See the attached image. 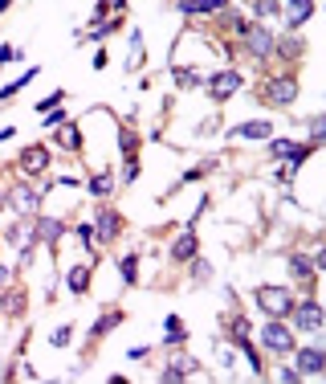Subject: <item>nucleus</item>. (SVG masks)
I'll use <instances>...</instances> for the list:
<instances>
[{"label":"nucleus","mask_w":326,"mask_h":384,"mask_svg":"<svg viewBox=\"0 0 326 384\" xmlns=\"http://www.w3.org/2000/svg\"><path fill=\"white\" fill-rule=\"evenodd\" d=\"M323 135H326V119L314 115V119H310V143H323Z\"/></svg>","instance_id":"7c9ffc66"},{"label":"nucleus","mask_w":326,"mask_h":384,"mask_svg":"<svg viewBox=\"0 0 326 384\" xmlns=\"http://www.w3.org/2000/svg\"><path fill=\"white\" fill-rule=\"evenodd\" d=\"M294 368H298V376H323L326 352L323 348H302V352L294 355Z\"/></svg>","instance_id":"1a4fd4ad"},{"label":"nucleus","mask_w":326,"mask_h":384,"mask_svg":"<svg viewBox=\"0 0 326 384\" xmlns=\"http://www.w3.org/2000/svg\"><path fill=\"white\" fill-rule=\"evenodd\" d=\"M233 135H241V139H269V135H273V123H269V119H249V123L233 127Z\"/></svg>","instance_id":"2eb2a0df"},{"label":"nucleus","mask_w":326,"mask_h":384,"mask_svg":"<svg viewBox=\"0 0 326 384\" xmlns=\"http://www.w3.org/2000/svg\"><path fill=\"white\" fill-rule=\"evenodd\" d=\"M90 192H94V196H111V176H106V172L90 176Z\"/></svg>","instance_id":"bb28decb"},{"label":"nucleus","mask_w":326,"mask_h":384,"mask_svg":"<svg viewBox=\"0 0 326 384\" xmlns=\"http://www.w3.org/2000/svg\"><path fill=\"white\" fill-rule=\"evenodd\" d=\"M310 17H314V0H286V25H290V33L302 29Z\"/></svg>","instance_id":"9b49d317"},{"label":"nucleus","mask_w":326,"mask_h":384,"mask_svg":"<svg viewBox=\"0 0 326 384\" xmlns=\"http://www.w3.org/2000/svg\"><path fill=\"white\" fill-rule=\"evenodd\" d=\"M21 172H25V176H41V172H45V168H49V147H45V143H29V147H25V152H21Z\"/></svg>","instance_id":"6e6552de"},{"label":"nucleus","mask_w":326,"mask_h":384,"mask_svg":"<svg viewBox=\"0 0 326 384\" xmlns=\"http://www.w3.org/2000/svg\"><path fill=\"white\" fill-rule=\"evenodd\" d=\"M8 4H13V0H0V13H8Z\"/></svg>","instance_id":"c03bdc74"},{"label":"nucleus","mask_w":326,"mask_h":384,"mask_svg":"<svg viewBox=\"0 0 326 384\" xmlns=\"http://www.w3.org/2000/svg\"><path fill=\"white\" fill-rule=\"evenodd\" d=\"M196 250H200V241H196V229H188L184 237H176L172 257H176V262H192V257H196Z\"/></svg>","instance_id":"dca6fc26"},{"label":"nucleus","mask_w":326,"mask_h":384,"mask_svg":"<svg viewBox=\"0 0 326 384\" xmlns=\"http://www.w3.org/2000/svg\"><path fill=\"white\" fill-rule=\"evenodd\" d=\"M119 323H122V311H106L102 319H94V327H90V335H94V339H98V335H111V331H115Z\"/></svg>","instance_id":"412c9836"},{"label":"nucleus","mask_w":326,"mask_h":384,"mask_svg":"<svg viewBox=\"0 0 326 384\" xmlns=\"http://www.w3.org/2000/svg\"><path fill=\"white\" fill-rule=\"evenodd\" d=\"M54 139H58V147H65V152H78V147H82V135H78V123H74V119H65Z\"/></svg>","instance_id":"a211bd4d"},{"label":"nucleus","mask_w":326,"mask_h":384,"mask_svg":"<svg viewBox=\"0 0 326 384\" xmlns=\"http://www.w3.org/2000/svg\"><path fill=\"white\" fill-rule=\"evenodd\" d=\"M237 90H241V74L237 70H220V74L208 78V95H212V102H229Z\"/></svg>","instance_id":"0eeeda50"},{"label":"nucleus","mask_w":326,"mask_h":384,"mask_svg":"<svg viewBox=\"0 0 326 384\" xmlns=\"http://www.w3.org/2000/svg\"><path fill=\"white\" fill-rule=\"evenodd\" d=\"M78 237H82L86 250H94V225H78Z\"/></svg>","instance_id":"58836bf2"},{"label":"nucleus","mask_w":326,"mask_h":384,"mask_svg":"<svg viewBox=\"0 0 326 384\" xmlns=\"http://www.w3.org/2000/svg\"><path fill=\"white\" fill-rule=\"evenodd\" d=\"M119 147L135 156V135H131V127H122V131H119Z\"/></svg>","instance_id":"f704fd0d"},{"label":"nucleus","mask_w":326,"mask_h":384,"mask_svg":"<svg viewBox=\"0 0 326 384\" xmlns=\"http://www.w3.org/2000/svg\"><path fill=\"white\" fill-rule=\"evenodd\" d=\"M176 82H179V86H196V82H200V74H192V70H176Z\"/></svg>","instance_id":"c9c22d12"},{"label":"nucleus","mask_w":326,"mask_h":384,"mask_svg":"<svg viewBox=\"0 0 326 384\" xmlns=\"http://www.w3.org/2000/svg\"><path fill=\"white\" fill-rule=\"evenodd\" d=\"M225 25H229V29L237 33V37H245V29H249V21H245V17H241V13H233V8H229V13H225Z\"/></svg>","instance_id":"cd10ccee"},{"label":"nucleus","mask_w":326,"mask_h":384,"mask_svg":"<svg viewBox=\"0 0 326 384\" xmlns=\"http://www.w3.org/2000/svg\"><path fill=\"white\" fill-rule=\"evenodd\" d=\"M0 287H13V266H0Z\"/></svg>","instance_id":"a19ab883"},{"label":"nucleus","mask_w":326,"mask_h":384,"mask_svg":"<svg viewBox=\"0 0 326 384\" xmlns=\"http://www.w3.org/2000/svg\"><path fill=\"white\" fill-rule=\"evenodd\" d=\"M61 102H65V95H61V90H54L49 98H41V102H37V111L45 115V111H54V106H61Z\"/></svg>","instance_id":"2f4dec72"},{"label":"nucleus","mask_w":326,"mask_h":384,"mask_svg":"<svg viewBox=\"0 0 326 384\" xmlns=\"http://www.w3.org/2000/svg\"><path fill=\"white\" fill-rule=\"evenodd\" d=\"M261 95H266L273 106H294V102H298V78H294V74H277V78H266Z\"/></svg>","instance_id":"f03ea898"},{"label":"nucleus","mask_w":326,"mask_h":384,"mask_svg":"<svg viewBox=\"0 0 326 384\" xmlns=\"http://www.w3.org/2000/svg\"><path fill=\"white\" fill-rule=\"evenodd\" d=\"M65 119H70V115H65L61 106H54V111H45V127H61Z\"/></svg>","instance_id":"473e14b6"},{"label":"nucleus","mask_w":326,"mask_h":384,"mask_svg":"<svg viewBox=\"0 0 326 384\" xmlns=\"http://www.w3.org/2000/svg\"><path fill=\"white\" fill-rule=\"evenodd\" d=\"M277 381H282V384L298 381V368H277Z\"/></svg>","instance_id":"ea45409f"},{"label":"nucleus","mask_w":326,"mask_h":384,"mask_svg":"<svg viewBox=\"0 0 326 384\" xmlns=\"http://www.w3.org/2000/svg\"><path fill=\"white\" fill-rule=\"evenodd\" d=\"M13 58H17V49H8V45H0V65H4V62H13Z\"/></svg>","instance_id":"79ce46f5"},{"label":"nucleus","mask_w":326,"mask_h":384,"mask_svg":"<svg viewBox=\"0 0 326 384\" xmlns=\"http://www.w3.org/2000/svg\"><path fill=\"white\" fill-rule=\"evenodd\" d=\"M70 339H74V331H70V327H58V331L49 335V344H54V348H65Z\"/></svg>","instance_id":"72a5a7b5"},{"label":"nucleus","mask_w":326,"mask_h":384,"mask_svg":"<svg viewBox=\"0 0 326 384\" xmlns=\"http://www.w3.org/2000/svg\"><path fill=\"white\" fill-rule=\"evenodd\" d=\"M65 287L74 290V294H86L90 290V266H70V270H65Z\"/></svg>","instance_id":"aec40b11"},{"label":"nucleus","mask_w":326,"mask_h":384,"mask_svg":"<svg viewBox=\"0 0 326 384\" xmlns=\"http://www.w3.org/2000/svg\"><path fill=\"white\" fill-rule=\"evenodd\" d=\"M25 303H29V298H25V290H21V287H4V290H0V315H8V319H13V315H21V311H25Z\"/></svg>","instance_id":"ddd939ff"},{"label":"nucleus","mask_w":326,"mask_h":384,"mask_svg":"<svg viewBox=\"0 0 326 384\" xmlns=\"http://www.w3.org/2000/svg\"><path fill=\"white\" fill-rule=\"evenodd\" d=\"M37 74H41V70H37V65H29V70H25V74H21L17 82H8V86L0 90V102H4V98H13V95H17V90H21V86H29V82H33V78H37Z\"/></svg>","instance_id":"5701e85b"},{"label":"nucleus","mask_w":326,"mask_h":384,"mask_svg":"<svg viewBox=\"0 0 326 384\" xmlns=\"http://www.w3.org/2000/svg\"><path fill=\"white\" fill-rule=\"evenodd\" d=\"M94 229H98V241H115V237H119V229H122V217L115 213V209H98Z\"/></svg>","instance_id":"f8f14e48"},{"label":"nucleus","mask_w":326,"mask_h":384,"mask_svg":"<svg viewBox=\"0 0 326 384\" xmlns=\"http://www.w3.org/2000/svg\"><path fill=\"white\" fill-rule=\"evenodd\" d=\"M163 327H168V331H163V344H179V339L188 335V331H184V319H179V315H168V319H163Z\"/></svg>","instance_id":"4be33fe9"},{"label":"nucleus","mask_w":326,"mask_h":384,"mask_svg":"<svg viewBox=\"0 0 326 384\" xmlns=\"http://www.w3.org/2000/svg\"><path fill=\"white\" fill-rule=\"evenodd\" d=\"M269 152H273L277 160H286V156L294 152V139H269Z\"/></svg>","instance_id":"c85d7f7f"},{"label":"nucleus","mask_w":326,"mask_h":384,"mask_svg":"<svg viewBox=\"0 0 326 384\" xmlns=\"http://www.w3.org/2000/svg\"><path fill=\"white\" fill-rule=\"evenodd\" d=\"M253 298H257V307L266 311L269 319H286V315L294 311V294L286 287H257Z\"/></svg>","instance_id":"f257e3e1"},{"label":"nucleus","mask_w":326,"mask_h":384,"mask_svg":"<svg viewBox=\"0 0 326 384\" xmlns=\"http://www.w3.org/2000/svg\"><path fill=\"white\" fill-rule=\"evenodd\" d=\"M249 8H253V17H257V21H269V17L282 8V0H249Z\"/></svg>","instance_id":"b1692460"},{"label":"nucleus","mask_w":326,"mask_h":384,"mask_svg":"<svg viewBox=\"0 0 326 384\" xmlns=\"http://www.w3.org/2000/svg\"><path fill=\"white\" fill-rule=\"evenodd\" d=\"M61 233H65V225H61L58 217H37V221H33V237L45 241V246H58Z\"/></svg>","instance_id":"9d476101"},{"label":"nucleus","mask_w":326,"mask_h":384,"mask_svg":"<svg viewBox=\"0 0 326 384\" xmlns=\"http://www.w3.org/2000/svg\"><path fill=\"white\" fill-rule=\"evenodd\" d=\"M241 41H245V49H249V58H257V62H261V58H269V54H273V45H277V33H273L266 21H261V25H249Z\"/></svg>","instance_id":"7ed1b4c3"},{"label":"nucleus","mask_w":326,"mask_h":384,"mask_svg":"<svg viewBox=\"0 0 326 384\" xmlns=\"http://www.w3.org/2000/svg\"><path fill=\"white\" fill-rule=\"evenodd\" d=\"M8 209H17L21 217H37V209H41V192L29 189V184H13V189H8Z\"/></svg>","instance_id":"423d86ee"},{"label":"nucleus","mask_w":326,"mask_h":384,"mask_svg":"<svg viewBox=\"0 0 326 384\" xmlns=\"http://www.w3.org/2000/svg\"><path fill=\"white\" fill-rule=\"evenodd\" d=\"M261 344L273 352H294V327H286L282 319H269L261 327Z\"/></svg>","instance_id":"39448f33"},{"label":"nucleus","mask_w":326,"mask_h":384,"mask_svg":"<svg viewBox=\"0 0 326 384\" xmlns=\"http://www.w3.org/2000/svg\"><path fill=\"white\" fill-rule=\"evenodd\" d=\"M122 180H127V184H131V180H139V160H135V156H131L127 168H122Z\"/></svg>","instance_id":"e433bc0d"},{"label":"nucleus","mask_w":326,"mask_h":384,"mask_svg":"<svg viewBox=\"0 0 326 384\" xmlns=\"http://www.w3.org/2000/svg\"><path fill=\"white\" fill-rule=\"evenodd\" d=\"M286 270H290L294 282H310V278H314V262H310L306 254H294L290 262H286Z\"/></svg>","instance_id":"6ab92c4d"},{"label":"nucleus","mask_w":326,"mask_h":384,"mask_svg":"<svg viewBox=\"0 0 326 384\" xmlns=\"http://www.w3.org/2000/svg\"><path fill=\"white\" fill-rule=\"evenodd\" d=\"M119 274L127 278V282H135V278H139V257H135V254H127V257L119 262Z\"/></svg>","instance_id":"a878e982"},{"label":"nucleus","mask_w":326,"mask_h":384,"mask_svg":"<svg viewBox=\"0 0 326 384\" xmlns=\"http://www.w3.org/2000/svg\"><path fill=\"white\" fill-rule=\"evenodd\" d=\"M273 54H282V58H298V54H306V41H302V37H290V41L273 45Z\"/></svg>","instance_id":"393cba45"},{"label":"nucleus","mask_w":326,"mask_h":384,"mask_svg":"<svg viewBox=\"0 0 326 384\" xmlns=\"http://www.w3.org/2000/svg\"><path fill=\"white\" fill-rule=\"evenodd\" d=\"M225 8H229V0H179V13H188V17L192 13L196 17L200 13H225Z\"/></svg>","instance_id":"f3484780"},{"label":"nucleus","mask_w":326,"mask_h":384,"mask_svg":"<svg viewBox=\"0 0 326 384\" xmlns=\"http://www.w3.org/2000/svg\"><path fill=\"white\" fill-rule=\"evenodd\" d=\"M294 331H323V307H318V298H302L294 303Z\"/></svg>","instance_id":"20e7f679"},{"label":"nucleus","mask_w":326,"mask_h":384,"mask_svg":"<svg viewBox=\"0 0 326 384\" xmlns=\"http://www.w3.org/2000/svg\"><path fill=\"white\" fill-rule=\"evenodd\" d=\"M249 331H253V327H249V319H233V344H245V339H249Z\"/></svg>","instance_id":"c756f323"},{"label":"nucleus","mask_w":326,"mask_h":384,"mask_svg":"<svg viewBox=\"0 0 326 384\" xmlns=\"http://www.w3.org/2000/svg\"><path fill=\"white\" fill-rule=\"evenodd\" d=\"M200 368H196V360H188V355H172V364L163 368V381H184V376H196Z\"/></svg>","instance_id":"4468645a"},{"label":"nucleus","mask_w":326,"mask_h":384,"mask_svg":"<svg viewBox=\"0 0 326 384\" xmlns=\"http://www.w3.org/2000/svg\"><path fill=\"white\" fill-rule=\"evenodd\" d=\"M4 205H8V192L0 189V209H4Z\"/></svg>","instance_id":"37998d69"},{"label":"nucleus","mask_w":326,"mask_h":384,"mask_svg":"<svg viewBox=\"0 0 326 384\" xmlns=\"http://www.w3.org/2000/svg\"><path fill=\"white\" fill-rule=\"evenodd\" d=\"M192 274H196V282H208V278H212V266H208V262H196Z\"/></svg>","instance_id":"4c0bfd02"}]
</instances>
